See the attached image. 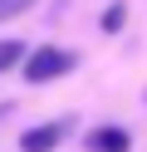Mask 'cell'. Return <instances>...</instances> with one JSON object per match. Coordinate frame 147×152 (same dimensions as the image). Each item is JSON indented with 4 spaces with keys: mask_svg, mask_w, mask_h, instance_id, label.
I'll list each match as a JSON object with an SVG mask.
<instances>
[{
    "mask_svg": "<svg viewBox=\"0 0 147 152\" xmlns=\"http://www.w3.org/2000/svg\"><path fill=\"white\" fill-rule=\"evenodd\" d=\"M74 64H78V59H74L69 49H54V44H44V49L25 54V59H20V69H25V79H29V83H49V79H64Z\"/></svg>",
    "mask_w": 147,
    "mask_h": 152,
    "instance_id": "cell-1",
    "label": "cell"
},
{
    "mask_svg": "<svg viewBox=\"0 0 147 152\" xmlns=\"http://www.w3.org/2000/svg\"><path fill=\"white\" fill-rule=\"evenodd\" d=\"M20 5H25V0H0V15H5V10H20Z\"/></svg>",
    "mask_w": 147,
    "mask_h": 152,
    "instance_id": "cell-6",
    "label": "cell"
},
{
    "mask_svg": "<svg viewBox=\"0 0 147 152\" xmlns=\"http://www.w3.org/2000/svg\"><path fill=\"white\" fill-rule=\"evenodd\" d=\"M83 147L88 152H132V137H127L123 128H93L83 137Z\"/></svg>",
    "mask_w": 147,
    "mask_h": 152,
    "instance_id": "cell-2",
    "label": "cell"
},
{
    "mask_svg": "<svg viewBox=\"0 0 147 152\" xmlns=\"http://www.w3.org/2000/svg\"><path fill=\"white\" fill-rule=\"evenodd\" d=\"M59 137H64V123H44V128H29L25 137H20V147L25 152H54Z\"/></svg>",
    "mask_w": 147,
    "mask_h": 152,
    "instance_id": "cell-3",
    "label": "cell"
},
{
    "mask_svg": "<svg viewBox=\"0 0 147 152\" xmlns=\"http://www.w3.org/2000/svg\"><path fill=\"white\" fill-rule=\"evenodd\" d=\"M123 20H127V10H123V5H108V10H103V30H108V34H113V30H123Z\"/></svg>",
    "mask_w": 147,
    "mask_h": 152,
    "instance_id": "cell-5",
    "label": "cell"
},
{
    "mask_svg": "<svg viewBox=\"0 0 147 152\" xmlns=\"http://www.w3.org/2000/svg\"><path fill=\"white\" fill-rule=\"evenodd\" d=\"M20 59H25V44H20V39H0V74L15 69Z\"/></svg>",
    "mask_w": 147,
    "mask_h": 152,
    "instance_id": "cell-4",
    "label": "cell"
}]
</instances>
